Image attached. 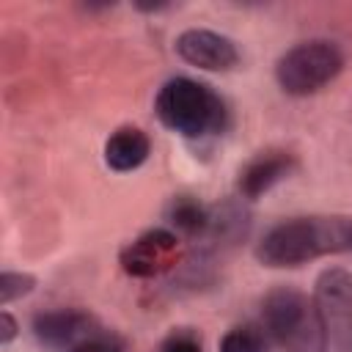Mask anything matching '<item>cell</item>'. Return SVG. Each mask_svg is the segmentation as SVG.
I'll use <instances>...</instances> for the list:
<instances>
[{
  "label": "cell",
  "instance_id": "obj_3",
  "mask_svg": "<svg viewBox=\"0 0 352 352\" xmlns=\"http://www.w3.org/2000/svg\"><path fill=\"white\" fill-rule=\"evenodd\" d=\"M264 333L283 352H327V333L314 297L294 286H275L261 300Z\"/></svg>",
  "mask_w": 352,
  "mask_h": 352
},
{
  "label": "cell",
  "instance_id": "obj_10",
  "mask_svg": "<svg viewBox=\"0 0 352 352\" xmlns=\"http://www.w3.org/2000/svg\"><path fill=\"white\" fill-rule=\"evenodd\" d=\"M151 140L140 126H118L104 143V162L116 173H129L148 160Z\"/></svg>",
  "mask_w": 352,
  "mask_h": 352
},
{
  "label": "cell",
  "instance_id": "obj_12",
  "mask_svg": "<svg viewBox=\"0 0 352 352\" xmlns=\"http://www.w3.org/2000/svg\"><path fill=\"white\" fill-rule=\"evenodd\" d=\"M220 352H267V333L256 324H236L220 338Z\"/></svg>",
  "mask_w": 352,
  "mask_h": 352
},
{
  "label": "cell",
  "instance_id": "obj_6",
  "mask_svg": "<svg viewBox=\"0 0 352 352\" xmlns=\"http://www.w3.org/2000/svg\"><path fill=\"white\" fill-rule=\"evenodd\" d=\"M179 236L168 228H151L146 234H140L138 239H132L118 261H121V270L132 278H154L165 270H170L179 258Z\"/></svg>",
  "mask_w": 352,
  "mask_h": 352
},
{
  "label": "cell",
  "instance_id": "obj_8",
  "mask_svg": "<svg viewBox=\"0 0 352 352\" xmlns=\"http://www.w3.org/2000/svg\"><path fill=\"white\" fill-rule=\"evenodd\" d=\"M94 333V316H88L80 308H55L36 314L33 319V336L47 349H72Z\"/></svg>",
  "mask_w": 352,
  "mask_h": 352
},
{
  "label": "cell",
  "instance_id": "obj_16",
  "mask_svg": "<svg viewBox=\"0 0 352 352\" xmlns=\"http://www.w3.org/2000/svg\"><path fill=\"white\" fill-rule=\"evenodd\" d=\"M16 330H19V327H16V319H14L8 311H3V314H0V344L8 346V344L14 341V336H16Z\"/></svg>",
  "mask_w": 352,
  "mask_h": 352
},
{
  "label": "cell",
  "instance_id": "obj_7",
  "mask_svg": "<svg viewBox=\"0 0 352 352\" xmlns=\"http://www.w3.org/2000/svg\"><path fill=\"white\" fill-rule=\"evenodd\" d=\"M173 50L184 63L204 72H231L239 63L236 44L228 36L204 30V28H190L179 33L173 41Z\"/></svg>",
  "mask_w": 352,
  "mask_h": 352
},
{
  "label": "cell",
  "instance_id": "obj_1",
  "mask_svg": "<svg viewBox=\"0 0 352 352\" xmlns=\"http://www.w3.org/2000/svg\"><path fill=\"white\" fill-rule=\"evenodd\" d=\"M352 250V217H292L272 226L256 245L264 267H302L314 258Z\"/></svg>",
  "mask_w": 352,
  "mask_h": 352
},
{
  "label": "cell",
  "instance_id": "obj_15",
  "mask_svg": "<svg viewBox=\"0 0 352 352\" xmlns=\"http://www.w3.org/2000/svg\"><path fill=\"white\" fill-rule=\"evenodd\" d=\"M162 352H204L201 341L195 333L190 330H173L165 341H162Z\"/></svg>",
  "mask_w": 352,
  "mask_h": 352
},
{
  "label": "cell",
  "instance_id": "obj_14",
  "mask_svg": "<svg viewBox=\"0 0 352 352\" xmlns=\"http://www.w3.org/2000/svg\"><path fill=\"white\" fill-rule=\"evenodd\" d=\"M66 352H124V341L113 333H94Z\"/></svg>",
  "mask_w": 352,
  "mask_h": 352
},
{
  "label": "cell",
  "instance_id": "obj_11",
  "mask_svg": "<svg viewBox=\"0 0 352 352\" xmlns=\"http://www.w3.org/2000/svg\"><path fill=\"white\" fill-rule=\"evenodd\" d=\"M209 212L198 198L192 195H176L170 204H168V223L187 234V236H204L209 231Z\"/></svg>",
  "mask_w": 352,
  "mask_h": 352
},
{
  "label": "cell",
  "instance_id": "obj_9",
  "mask_svg": "<svg viewBox=\"0 0 352 352\" xmlns=\"http://www.w3.org/2000/svg\"><path fill=\"white\" fill-rule=\"evenodd\" d=\"M292 170H294V157H292L289 151H278V148L261 151V154H256V157L239 170L236 190H239L242 198L256 201V198H261L267 190H272L278 182H283Z\"/></svg>",
  "mask_w": 352,
  "mask_h": 352
},
{
  "label": "cell",
  "instance_id": "obj_4",
  "mask_svg": "<svg viewBox=\"0 0 352 352\" xmlns=\"http://www.w3.org/2000/svg\"><path fill=\"white\" fill-rule=\"evenodd\" d=\"M341 69H344V55L338 44L327 38H311L294 44L278 58L275 80L292 96H311L322 91L327 82H333Z\"/></svg>",
  "mask_w": 352,
  "mask_h": 352
},
{
  "label": "cell",
  "instance_id": "obj_5",
  "mask_svg": "<svg viewBox=\"0 0 352 352\" xmlns=\"http://www.w3.org/2000/svg\"><path fill=\"white\" fill-rule=\"evenodd\" d=\"M314 302L333 352H352V272L344 267L322 270L314 286Z\"/></svg>",
  "mask_w": 352,
  "mask_h": 352
},
{
  "label": "cell",
  "instance_id": "obj_2",
  "mask_svg": "<svg viewBox=\"0 0 352 352\" xmlns=\"http://www.w3.org/2000/svg\"><path fill=\"white\" fill-rule=\"evenodd\" d=\"M157 118L182 138L198 140L206 135H217L226 129L228 110L226 102L206 85L190 77L168 80L154 99Z\"/></svg>",
  "mask_w": 352,
  "mask_h": 352
},
{
  "label": "cell",
  "instance_id": "obj_13",
  "mask_svg": "<svg viewBox=\"0 0 352 352\" xmlns=\"http://www.w3.org/2000/svg\"><path fill=\"white\" fill-rule=\"evenodd\" d=\"M36 286V278L30 272H3L0 275V302L8 305L25 294H30Z\"/></svg>",
  "mask_w": 352,
  "mask_h": 352
}]
</instances>
